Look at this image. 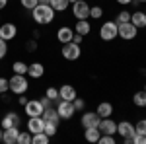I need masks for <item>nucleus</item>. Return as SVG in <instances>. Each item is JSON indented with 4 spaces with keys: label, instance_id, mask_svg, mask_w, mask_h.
<instances>
[{
    "label": "nucleus",
    "instance_id": "f257e3e1",
    "mask_svg": "<svg viewBox=\"0 0 146 144\" xmlns=\"http://www.w3.org/2000/svg\"><path fill=\"white\" fill-rule=\"evenodd\" d=\"M55 14H56V12L53 10L51 4H43V2H39L33 10H31V18H33V22L37 23V25H49V23L55 22Z\"/></svg>",
    "mask_w": 146,
    "mask_h": 144
},
{
    "label": "nucleus",
    "instance_id": "f03ea898",
    "mask_svg": "<svg viewBox=\"0 0 146 144\" xmlns=\"http://www.w3.org/2000/svg\"><path fill=\"white\" fill-rule=\"evenodd\" d=\"M8 86H10V92L14 96H22V94L27 92L29 82H27L25 74H14L12 78H8Z\"/></svg>",
    "mask_w": 146,
    "mask_h": 144
},
{
    "label": "nucleus",
    "instance_id": "7ed1b4c3",
    "mask_svg": "<svg viewBox=\"0 0 146 144\" xmlns=\"http://www.w3.org/2000/svg\"><path fill=\"white\" fill-rule=\"evenodd\" d=\"M138 33V27L133 25L131 22H125V23H117V35L125 39V41H133Z\"/></svg>",
    "mask_w": 146,
    "mask_h": 144
},
{
    "label": "nucleus",
    "instance_id": "20e7f679",
    "mask_svg": "<svg viewBox=\"0 0 146 144\" xmlns=\"http://www.w3.org/2000/svg\"><path fill=\"white\" fill-rule=\"evenodd\" d=\"M56 113H58L60 121H62V119H64V121H68V119H72V115L76 113V109H74L72 101L58 100V101H56Z\"/></svg>",
    "mask_w": 146,
    "mask_h": 144
},
{
    "label": "nucleus",
    "instance_id": "39448f33",
    "mask_svg": "<svg viewBox=\"0 0 146 144\" xmlns=\"http://www.w3.org/2000/svg\"><path fill=\"white\" fill-rule=\"evenodd\" d=\"M100 37L103 41H113L117 39V22H103L100 27Z\"/></svg>",
    "mask_w": 146,
    "mask_h": 144
},
{
    "label": "nucleus",
    "instance_id": "423d86ee",
    "mask_svg": "<svg viewBox=\"0 0 146 144\" xmlns=\"http://www.w3.org/2000/svg\"><path fill=\"white\" fill-rule=\"evenodd\" d=\"M62 58H66V60H78L80 55H82V49H80L78 43H74V41H70V43H64L62 45Z\"/></svg>",
    "mask_w": 146,
    "mask_h": 144
},
{
    "label": "nucleus",
    "instance_id": "0eeeda50",
    "mask_svg": "<svg viewBox=\"0 0 146 144\" xmlns=\"http://www.w3.org/2000/svg\"><path fill=\"white\" fill-rule=\"evenodd\" d=\"M72 14L76 20H88L90 18V4L86 0H78L72 4Z\"/></svg>",
    "mask_w": 146,
    "mask_h": 144
},
{
    "label": "nucleus",
    "instance_id": "6e6552de",
    "mask_svg": "<svg viewBox=\"0 0 146 144\" xmlns=\"http://www.w3.org/2000/svg\"><path fill=\"white\" fill-rule=\"evenodd\" d=\"M117 134H121L125 142H133V134H135V125L129 121L117 123Z\"/></svg>",
    "mask_w": 146,
    "mask_h": 144
},
{
    "label": "nucleus",
    "instance_id": "1a4fd4ad",
    "mask_svg": "<svg viewBox=\"0 0 146 144\" xmlns=\"http://www.w3.org/2000/svg\"><path fill=\"white\" fill-rule=\"evenodd\" d=\"M23 111H25V115H29V117H41L43 111H45V107H43L41 100H29L23 105Z\"/></svg>",
    "mask_w": 146,
    "mask_h": 144
},
{
    "label": "nucleus",
    "instance_id": "9d476101",
    "mask_svg": "<svg viewBox=\"0 0 146 144\" xmlns=\"http://www.w3.org/2000/svg\"><path fill=\"white\" fill-rule=\"evenodd\" d=\"M20 123H22V117H20L18 113L10 111V113H6V115L0 119V127H2V129H12V127H20Z\"/></svg>",
    "mask_w": 146,
    "mask_h": 144
},
{
    "label": "nucleus",
    "instance_id": "9b49d317",
    "mask_svg": "<svg viewBox=\"0 0 146 144\" xmlns=\"http://www.w3.org/2000/svg\"><path fill=\"white\" fill-rule=\"evenodd\" d=\"M16 35H18V27H16V23L6 22V23L0 25V37H2L4 41H12V39H16Z\"/></svg>",
    "mask_w": 146,
    "mask_h": 144
},
{
    "label": "nucleus",
    "instance_id": "f8f14e48",
    "mask_svg": "<svg viewBox=\"0 0 146 144\" xmlns=\"http://www.w3.org/2000/svg\"><path fill=\"white\" fill-rule=\"evenodd\" d=\"M100 121H101V117L98 115V113H94V111L84 113V115H82V119H80V123H82V127H84V129H90V127H100Z\"/></svg>",
    "mask_w": 146,
    "mask_h": 144
},
{
    "label": "nucleus",
    "instance_id": "ddd939ff",
    "mask_svg": "<svg viewBox=\"0 0 146 144\" xmlns=\"http://www.w3.org/2000/svg\"><path fill=\"white\" fill-rule=\"evenodd\" d=\"M100 133L101 134H117V123L113 121L111 117H105L100 121Z\"/></svg>",
    "mask_w": 146,
    "mask_h": 144
},
{
    "label": "nucleus",
    "instance_id": "4468645a",
    "mask_svg": "<svg viewBox=\"0 0 146 144\" xmlns=\"http://www.w3.org/2000/svg\"><path fill=\"white\" fill-rule=\"evenodd\" d=\"M18 136H20V127L4 129V134H2V142H4V144H18Z\"/></svg>",
    "mask_w": 146,
    "mask_h": 144
},
{
    "label": "nucleus",
    "instance_id": "2eb2a0df",
    "mask_svg": "<svg viewBox=\"0 0 146 144\" xmlns=\"http://www.w3.org/2000/svg\"><path fill=\"white\" fill-rule=\"evenodd\" d=\"M72 37H74V29H72V27H68V25L58 27V31H56V39H58V43H62V45L70 43Z\"/></svg>",
    "mask_w": 146,
    "mask_h": 144
},
{
    "label": "nucleus",
    "instance_id": "dca6fc26",
    "mask_svg": "<svg viewBox=\"0 0 146 144\" xmlns=\"http://www.w3.org/2000/svg\"><path fill=\"white\" fill-rule=\"evenodd\" d=\"M76 98V88L70 86V84H62L58 88V100H66V101H72Z\"/></svg>",
    "mask_w": 146,
    "mask_h": 144
},
{
    "label": "nucleus",
    "instance_id": "f3484780",
    "mask_svg": "<svg viewBox=\"0 0 146 144\" xmlns=\"http://www.w3.org/2000/svg\"><path fill=\"white\" fill-rule=\"evenodd\" d=\"M43 127H45V119H43V117H29V121H27V131L31 134L41 133Z\"/></svg>",
    "mask_w": 146,
    "mask_h": 144
},
{
    "label": "nucleus",
    "instance_id": "a211bd4d",
    "mask_svg": "<svg viewBox=\"0 0 146 144\" xmlns=\"http://www.w3.org/2000/svg\"><path fill=\"white\" fill-rule=\"evenodd\" d=\"M43 74H45V66H43L41 62H31V64H27V76L29 78L39 80V78H43Z\"/></svg>",
    "mask_w": 146,
    "mask_h": 144
},
{
    "label": "nucleus",
    "instance_id": "6ab92c4d",
    "mask_svg": "<svg viewBox=\"0 0 146 144\" xmlns=\"http://www.w3.org/2000/svg\"><path fill=\"white\" fill-rule=\"evenodd\" d=\"M96 113L100 115L101 119H105V117H111V113H113V105L109 103V101H101L100 105H98V109H96Z\"/></svg>",
    "mask_w": 146,
    "mask_h": 144
},
{
    "label": "nucleus",
    "instance_id": "aec40b11",
    "mask_svg": "<svg viewBox=\"0 0 146 144\" xmlns=\"http://www.w3.org/2000/svg\"><path fill=\"white\" fill-rule=\"evenodd\" d=\"M90 31H92V25L88 20H78L76 25H74V33H78V35H88Z\"/></svg>",
    "mask_w": 146,
    "mask_h": 144
},
{
    "label": "nucleus",
    "instance_id": "412c9836",
    "mask_svg": "<svg viewBox=\"0 0 146 144\" xmlns=\"http://www.w3.org/2000/svg\"><path fill=\"white\" fill-rule=\"evenodd\" d=\"M131 23L136 27H146V14L144 12H133L131 14Z\"/></svg>",
    "mask_w": 146,
    "mask_h": 144
},
{
    "label": "nucleus",
    "instance_id": "4be33fe9",
    "mask_svg": "<svg viewBox=\"0 0 146 144\" xmlns=\"http://www.w3.org/2000/svg\"><path fill=\"white\" fill-rule=\"evenodd\" d=\"M45 121H53V123H60V117H58V113H56V107H45L43 111V115H41Z\"/></svg>",
    "mask_w": 146,
    "mask_h": 144
},
{
    "label": "nucleus",
    "instance_id": "5701e85b",
    "mask_svg": "<svg viewBox=\"0 0 146 144\" xmlns=\"http://www.w3.org/2000/svg\"><path fill=\"white\" fill-rule=\"evenodd\" d=\"M100 136H101V133H100V129H98V127H90V129H86V131H84V138H86L88 142H98V140H100Z\"/></svg>",
    "mask_w": 146,
    "mask_h": 144
},
{
    "label": "nucleus",
    "instance_id": "b1692460",
    "mask_svg": "<svg viewBox=\"0 0 146 144\" xmlns=\"http://www.w3.org/2000/svg\"><path fill=\"white\" fill-rule=\"evenodd\" d=\"M133 103L136 107H146V90H140L133 96Z\"/></svg>",
    "mask_w": 146,
    "mask_h": 144
},
{
    "label": "nucleus",
    "instance_id": "393cba45",
    "mask_svg": "<svg viewBox=\"0 0 146 144\" xmlns=\"http://www.w3.org/2000/svg\"><path fill=\"white\" fill-rule=\"evenodd\" d=\"M49 140H51V136L45 134L43 131H41V133H37V134H31V144H47Z\"/></svg>",
    "mask_w": 146,
    "mask_h": 144
},
{
    "label": "nucleus",
    "instance_id": "a878e982",
    "mask_svg": "<svg viewBox=\"0 0 146 144\" xmlns=\"http://www.w3.org/2000/svg\"><path fill=\"white\" fill-rule=\"evenodd\" d=\"M49 4L53 6V10H55V12H64L68 6H70V2H68V0H51Z\"/></svg>",
    "mask_w": 146,
    "mask_h": 144
},
{
    "label": "nucleus",
    "instance_id": "bb28decb",
    "mask_svg": "<svg viewBox=\"0 0 146 144\" xmlns=\"http://www.w3.org/2000/svg\"><path fill=\"white\" fill-rule=\"evenodd\" d=\"M12 70H14V74H27V64L23 60H16L12 64Z\"/></svg>",
    "mask_w": 146,
    "mask_h": 144
},
{
    "label": "nucleus",
    "instance_id": "cd10ccee",
    "mask_svg": "<svg viewBox=\"0 0 146 144\" xmlns=\"http://www.w3.org/2000/svg\"><path fill=\"white\" fill-rule=\"evenodd\" d=\"M56 131H58V125L53 121H45V127H43V133L49 134V136H55Z\"/></svg>",
    "mask_w": 146,
    "mask_h": 144
},
{
    "label": "nucleus",
    "instance_id": "c85d7f7f",
    "mask_svg": "<svg viewBox=\"0 0 146 144\" xmlns=\"http://www.w3.org/2000/svg\"><path fill=\"white\" fill-rule=\"evenodd\" d=\"M18 144H31V133L29 131H20Z\"/></svg>",
    "mask_w": 146,
    "mask_h": 144
},
{
    "label": "nucleus",
    "instance_id": "c756f323",
    "mask_svg": "<svg viewBox=\"0 0 146 144\" xmlns=\"http://www.w3.org/2000/svg\"><path fill=\"white\" fill-rule=\"evenodd\" d=\"M103 16V8L101 6H90V18L92 20H100Z\"/></svg>",
    "mask_w": 146,
    "mask_h": 144
},
{
    "label": "nucleus",
    "instance_id": "7c9ffc66",
    "mask_svg": "<svg viewBox=\"0 0 146 144\" xmlns=\"http://www.w3.org/2000/svg\"><path fill=\"white\" fill-rule=\"evenodd\" d=\"M117 23H125V22H131V12H127V10H123V12H119L117 14V20H115Z\"/></svg>",
    "mask_w": 146,
    "mask_h": 144
},
{
    "label": "nucleus",
    "instance_id": "2f4dec72",
    "mask_svg": "<svg viewBox=\"0 0 146 144\" xmlns=\"http://www.w3.org/2000/svg\"><path fill=\"white\" fill-rule=\"evenodd\" d=\"M135 133L144 134V136H146V119H140V121L135 125Z\"/></svg>",
    "mask_w": 146,
    "mask_h": 144
},
{
    "label": "nucleus",
    "instance_id": "473e14b6",
    "mask_svg": "<svg viewBox=\"0 0 146 144\" xmlns=\"http://www.w3.org/2000/svg\"><path fill=\"white\" fill-rule=\"evenodd\" d=\"M98 142L100 144H115V134H101Z\"/></svg>",
    "mask_w": 146,
    "mask_h": 144
},
{
    "label": "nucleus",
    "instance_id": "72a5a7b5",
    "mask_svg": "<svg viewBox=\"0 0 146 144\" xmlns=\"http://www.w3.org/2000/svg\"><path fill=\"white\" fill-rule=\"evenodd\" d=\"M20 4H22L25 10H33L35 6L39 4V0H20Z\"/></svg>",
    "mask_w": 146,
    "mask_h": 144
},
{
    "label": "nucleus",
    "instance_id": "f704fd0d",
    "mask_svg": "<svg viewBox=\"0 0 146 144\" xmlns=\"http://www.w3.org/2000/svg\"><path fill=\"white\" fill-rule=\"evenodd\" d=\"M6 55H8V41H4V39L0 37V60L6 58Z\"/></svg>",
    "mask_w": 146,
    "mask_h": 144
},
{
    "label": "nucleus",
    "instance_id": "c9c22d12",
    "mask_svg": "<svg viewBox=\"0 0 146 144\" xmlns=\"http://www.w3.org/2000/svg\"><path fill=\"white\" fill-rule=\"evenodd\" d=\"M45 96L51 101H58V90H56V88H47V94H45Z\"/></svg>",
    "mask_w": 146,
    "mask_h": 144
},
{
    "label": "nucleus",
    "instance_id": "e433bc0d",
    "mask_svg": "<svg viewBox=\"0 0 146 144\" xmlns=\"http://www.w3.org/2000/svg\"><path fill=\"white\" fill-rule=\"evenodd\" d=\"M72 105H74V109H76V111H84V107H86V101L80 100L78 96H76V98L72 100Z\"/></svg>",
    "mask_w": 146,
    "mask_h": 144
},
{
    "label": "nucleus",
    "instance_id": "4c0bfd02",
    "mask_svg": "<svg viewBox=\"0 0 146 144\" xmlns=\"http://www.w3.org/2000/svg\"><path fill=\"white\" fill-rule=\"evenodd\" d=\"M6 92H10L8 78H2V76H0V96H2V94H6Z\"/></svg>",
    "mask_w": 146,
    "mask_h": 144
},
{
    "label": "nucleus",
    "instance_id": "58836bf2",
    "mask_svg": "<svg viewBox=\"0 0 146 144\" xmlns=\"http://www.w3.org/2000/svg\"><path fill=\"white\" fill-rule=\"evenodd\" d=\"M133 144H146V136H144V134L135 133V134H133Z\"/></svg>",
    "mask_w": 146,
    "mask_h": 144
},
{
    "label": "nucleus",
    "instance_id": "ea45409f",
    "mask_svg": "<svg viewBox=\"0 0 146 144\" xmlns=\"http://www.w3.org/2000/svg\"><path fill=\"white\" fill-rule=\"evenodd\" d=\"M25 49H27V51L31 53V51H35V49H37V43H35V41H27V45H25Z\"/></svg>",
    "mask_w": 146,
    "mask_h": 144
},
{
    "label": "nucleus",
    "instance_id": "a19ab883",
    "mask_svg": "<svg viewBox=\"0 0 146 144\" xmlns=\"http://www.w3.org/2000/svg\"><path fill=\"white\" fill-rule=\"evenodd\" d=\"M27 101H29V100H27V98H25L23 94H22V96H18V103H20L22 107H23V105H25V103H27Z\"/></svg>",
    "mask_w": 146,
    "mask_h": 144
},
{
    "label": "nucleus",
    "instance_id": "79ce46f5",
    "mask_svg": "<svg viewBox=\"0 0 146 144\" xmlns=\"http://www.w3.org/2000/svg\"><path fill=\"white\" fill-rule=\"evenodd\" d=\"M82 39H84V35H78V33H74V37H72V41H74V43H82Z\"/></svg>",
    "mask_w": 146,
    "mask_h": 144
},
{
    "label": "nucleus",
    "instance_id": "37998d69",
    "mask_svg": "<svg viewBox=\"0 0 146 144\" xmlns=\"http://www.w3.org/2000/svg\"><path fill=\"white\" fill-rule=\"evenodd\" d=\"M41 103H43V107H51V103H53V101H51V100H49V98L45 96V98L41 100Z\"/></svg>",
    "mask_w": 146,
    "mask_h": 144
},
{
    "label": "nucleus",
    "instance_id": "c03bdc74",
    "mask_svg": "<svg viewBox=\"0 0 146 144\" xmlns=\"http://www.w3.org/2000/svg\"><path fill=\"white\" fill-rule=\"evenodd\" d=\"M133 0H117V4H121V6H129Z\"/></svg>",
    "mask_w": 146,
    "mask_h": 144
},
{
    "label": "nucleus",
    "instance_id": "a18cd8bd",
    "mask_svg": "<svg viewBox=\"0 0 146 144\" xmlns=\"http://www.w3.org/2000/svg\"><path fill=\"white\" fill-rule=\"evenodd\" d=\"M6 6H8V0H0V12L4 10V8H6Z\"/></svg>",
    "mask_w": 146,
    "mask_h": 144
},
{
    "label": "nucleus",
    "instance_id": "49530a36",
    "mask_svg": "<svg viewBox=\"0 0 146 144\" xmlns=\"http://www.w3.org/2000/svg\"><path fill=\"white\" fill-rule=\"evenodd\" d=\"M2 134H4V129L0 127V142H2Z\"/></svg>",
    "mask_w": 146,
    "mask_h": 144
},
{
    "label": "nucleus",
    "instance_id": "de8ad7c7",
    "mask_svg": "<svg viewBox=\"0 0 146 144\" xmlns=\"http://www.w3.org/2000/svg\"><path fill=\"white\" fill-rule=\"evenodd\" d=\"M39 2H43V4H49V2H51V0H39Z\"/></svg>",
    "mask_w": 146,
    "mask_h": 144
},
{
    "label": "nucleus",
    "instance_id": "09e8293b",
    "mask_svg": "<svg viewBox=\"0 0 146 144\" xmlns=\"http://www.w3.org/2000/svg\"><path fill=\"white\" fill-rule=\"evenodd\" d=\"M68 2H70V4H74V2H78V0H68Z\"/></svg>",
    "mask_w": 146,
    "mask_h": 144
},
{
    "label": "nucleus",
    "instance_id": "8fccbe9b",
    "mask_svg": "<svg viewBox=\"0 0 146 144\" xmlns=\"http://www.w3.org/2000/svg\"><path fill=\"white\" fill-rule=\"evenodd\" d=\"M136 2H146V0H136Z\"/></svg>",
    "mask_w": 146,
    "mask_h": 144
},
{
    "label": "nucleus",
    "instance_id": "3c124183",
    "mask_svg": "<svg viewBox=\"0 0 146 144\" xmlns=\"http://www.w3.org/2000/svg\"><path fill=\"white\" fill-rule=\"evenodd\" d=\"M0 22H2V16H0Z\"/></svg>",
    "mask_w": 146,
    "mask_h": 144
},
{
    "label": "nucleus",
    "instance_id": "603ef678",
    "mask_svg": "<svg viewBox=\"0 0 146 144\" xmlns=\"http://www.w3.org/2000/svg\"><path fill=\"white\" fill-rule=\"evenodd\" d=\"M144 90H146V84H144Z\"/></svg>",
    "mask_w": 146,
    "mask_h": 144
},
{
    "label": "nucleus",
    "instance_id": "864d4df0",
    "mask_svg": "<svg viewBox=\"0 0 146 144\" xmlns=\"http://www.w3.org/2000/svg\"><path fill=\"white\" fill-rule=\"evenodd\" d=\"M144 14H146V8H144Z\"/></svg>",
    "mask_w": 146,
    "mask_h": 144
}]
</instances>
